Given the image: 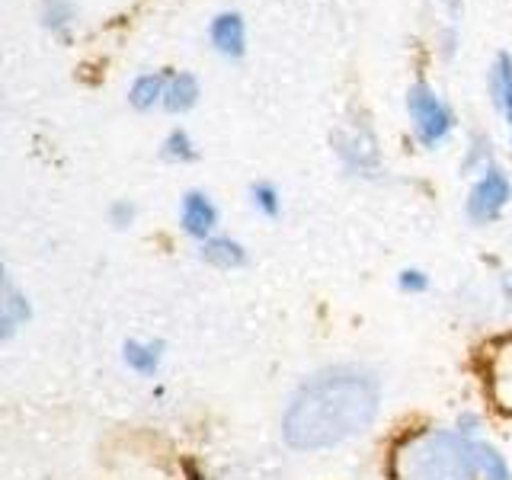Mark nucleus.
Returning a JSON list of instances; mask_svg holds the SVG:
<instances>
[{
	"label": "nucleus",
	"instance_id": "nucleus-12",
	"mask_svg": "<svg viewBox=\"0 0 512 480\" xmlns=\"http://www.w3.org/2000/svg\"><path fill=\"white\" fill-rule=\"evenodd\" d=\"M474 439V458H477V471L480 480H512V464L503 455V448L496 445L487 432H480Z\"/></svg>",
	"mask_w": 512,
	"mask_h": 480
},
{
	"label": "nucleus",
	"instance_id": "nucleus-4",
	"mask_svg": "<svg viewBox=\"0 0 512 480\" xmlns=\"http://www.w3.org/2000/svg\"><path fill=\"white\" fill-rule=\"evenodd\" d=\"M333 151L340 157L346 173L362 176V180H375L381 173V148L372 132V125L365 119H352L336 128L333 135Z\"/></svg>",
	"mask_w": 512,
	"mask_h": 480
},
{
	"label": "nucleus",
	"instance_id": "nucleus-6",
	"mask_svg": "<svg viewBox=\"0 0 512 480\" xmlns=\"http://www.w3.org/2000/svg\"><path fill=\"white\" fill-rule=\"evenodd\" d=\"M218 224H221V212L208 192L189 189L180 199V228L186 237L196 240V244H205L208 237H215Z\"/></svg>",
	"mask_w": 512,
	"mask_h": 480
},
{
	"label": "nucleus",
	"instance_id": "nucleus-2",
	"mask_svg": "<svg viewBox=\"0 0 512 480\" xmlns=\"http://www.w3.org/2000/svg\"><path fill=\"white\" fill-rule=\"evenodd\" d=\"M394 480H480L474 439L455 426H429L404 436L391 458Z\"/></svg>",
	"mask_w": 512,
	"mask_h": 480
},
{
	"label": "nucleus",
	"instance_id": "nucleus-23",
	"mask_svg": "<svg viewBox=\"0 0 512 480\" xmlns=\"http://www.w3.org/2000/svg\"><path fill=\"white\" fill-rule=\"evenodd\" d=\"M448 4H455V0H448Z\"/></svg>",
	"mask_w": 512,
	"mask_h": 480
},
{
	"label": "nucleus",
	"instance_id": "nucleus-20",
	"mask_svg": "<svg viewBox=\"0 0 512 480\" xmlns=\"http://www.w3.org/2000/svg\"><path fill=\"white\" fill-rule=\"evenodd\" d=\"M429 285H432V279H429V272H426V269L407 266V269H400V272H397V288H400L404 295H410V298L426 295V292H429Z\"/></svg>",
	"mask_w": 512,
	"mask_h": 480
},
{
	"label": "nucleus",
	"instance_id": "nucleus-14",
	"mask_svg": "<svg viewBox=\"0 0 512 480\" xmlns=\"http://www.w3.org/2000/svg\"><path fill=\"white\" fill-rule=\"evenodd\" d=\"M490 391L496 404L506 413H512V343L496 352L493 368H490Z\"/></svg>",
	"mask_w": 512,
	"mask_h": 480
},
{
	"label": "nucleus",
	"instance_id": "nucleus-3",
	"mask_svg": "<svg viewBox=\"0 0 512 480\" xmlns=\"http://www.w3.org/2000/svg\"><path fill=\"white\" fill-rule=\"evenodd\" d=\"M407 116L413 125V135L423 148H439L455 132V112L442 96L423 80L407 90Z\"/></svg>",
	"mask_w": 512,
	"mask_h": 480
},
{
	"label": "nucleus",
	"instance_id": "nucleus-11",
	"mask_svg": "<svg viewBox=\"0 0 512 480\" xmlns=\"http://www.w3.org/2000/svg\"><path fill=\"white\" fill-rule=\"evenodd\" d=\"M202 87H199V77L189 74V71H176L167 74V90H164V109L173 112V116H183L192 106L199 103Z\"/></svg>",
	"mask_w": 512,
	"mask_h": 480
},
{
	"label": "nucleus",
	"instance_id": "nucleus-19",
	"mask_svg": "<svg viewBox=\"0 0 512 480\" xmlns=\"http://www.w3.org/2000/svg\"><path fill=\"white\" fill-rule=\"evenodd\" d=\"M250 205L260 212L263 218L276 221L282 215V192L272 183H253L250 186Z\"/></svg>",
	"mask_w": 512,
	"mask_h": 480
},
{
	"label": "nucleus",
	"instance_id": "nucleus-17",
	"mask_svg": "<svg viewBox=\"0 0 512 480\" xmlns=\"http://www.w3.org/2000/svg\"><path fill=\"white\" fill-rule=\"evenodd\" d=\"M160 157H164L167 164H192V160L199 157V148L186 128H173V132L160 141Z\"/></svg>",
	"mask_w": 512,
	"mask_h": 480
},
{
	"label": "nucleus",
	"instance_id": "nucleus-9",
	"mask_svg": "<svg viewBox=\"0 0 512 480\" xmlns=\"http://www.w3.org/2000/svg\"><path fill=\"white\" fill-rule=\"evenodd\" d=\"M122 362L138 378H157L167 362V346L154 336H132V340L122 343Z\"/></svg>",
	"mask_w": 512,
	"mask_h": 480
},
{
	"label": "nucleus",
	"instance_id": "nucleus-5",
	"mask_svg": "<svg viewBox=\"0 0 512 480\" xmlns=\"http://www.w3.org/2000/svg\"><path fill=\"white\" fill-rule=\"evenodd\" d=\"M512 202V183L503 167H490L480 176H474V183L464 199V215L471 224H493L506 212V205Z\"/></svg>",
	"mask_w": 512,
	"mask_h": 480
},
{
	"label": "nucleus",
	"instance_id": "nucleus-10",
	"mask_svg": "<svg viewBox=\"0 0 512 480\" xmlns=\"http://www.w3.org/2000/svg\"><path fill=\"white\" fill-rule=\"evenodd\" d=\"M199 256H202V263H208L212 269H221V272H234L240 266H247V247L228 234L208 237L205 244H199Z\"/></svg>",
	"mask_w": 512,
	"mask_h": 480
},
{
	"label": "nucleus",
	"instance_id": "nucleus-15",
	"mask_svg": "<svg viewBox=\"0 0 512 480\" xmlns=\"http://www.w3.org/2000/svg\"><path fill=\"white\" fill-rule=\"evenodd\" d=\"M496 167L493 164V141L490 135L484 132H474L468 138V148H464V157H461V170L468 173V176H480L484 170Z\"/></svg>",
	"mask_w": 512,
	"mask_h": 480
},
{
	"label": "nucleus",
	"instance_id": "nucleus-8",
	"mask_svg": "<svg viewBox=\"0 0 512 480\" xmlns=\"http://www.w3.org/2000/svg\"><path fill=\"white\" fill-rule=\"evenodd\" d=\"M29 320H32L29 295L10 276H4V282H0V340L10 343L16 333H23L29 327Z\"/></svg>",
	"mask_w": 512,
	"mask_h": 480
},
{
	"label": "nucleus",
	"instance_id": "nucleus-13",
	"mask_svg": "<svg viewBox=\"0 0 512 480\" xmlns=\"http://www.w3.org/2000/svg\"><path fill=\"white\" fill-rule=\"evenodd\" d=\"M164 90H167V74H141L135 84L128 87V103L138 112H148L154 106H164Z\"/></svg>",
	"mask_w": 512,
	"mask_h": 480
},
{
	"label": "nucleus",
	"instance_id": "nucleus-1",
	"mask_svg": "<svg viewBox=\"0 0 512 480\" xmlns=\"http://www.w3.org/2000/svg\"><path fill=\"white\" fill-rule=\"evenodd\" d=\"M381 410V381L365 365H330L298 384L282 410V439L298 452H327L365 436Z\"/></svg>",
	"mask_w": 512,
	"mask_h": 480
},
{
	"label": "nucleus",
	"instance_id": "nucleus-21",
	"mask_svg": "<svg viewBox=\"0 0 512 480\" xmlns=\"http://www.w3.org/2000/svg\"><path fill=\"white\" fill-rule=\"evenodd\" d=\"M135 218H138V208L128 199H116L109 205V224H112V228H119V231L132 228Z\"/></svg>",
	"mask_w": 512,
	"mask_h": 480
},
{
	"label": "nucleus",
	"instance_id": "nucleus-16",
	"mask_svg": "<svg viewBox=\"0 0 512 480\" xmlns=\"http://www.w3.org/2000/svg\"><path fill=\"white\" fill-rule=\"evenodd\" d=\"M42 26L52 32V36H68L71 26L77 23V10L71 0H42Z\"/></svg>",
	"mask_w": 512,
	"mask_h": 480
},
{
	"label": "nucleus",
	"instance_id": "nucleus-18",
	"mask_svg": "<svg viewBox=\"0 0 512 480\" xmlns=\"http://www.w3.org/2000/svg\"><path fill=\"white\" fill-rule=\"evenodd\" d=\"M487 84H490V96H493L496 109H500L503 96L512 90V55L509 52H500V55L493 58L490 74H487Z\"/></svg>",
	"mask_w": 512,
	"mask_h": 480
},
{
	"label": "nucleus",
	"instance_id": "nucleus-22",
	"mask_svg": "<svg viewBox=\"0 0 512 480\" xmlns=\"http://www.w3.org/2000/svg\"><path fill=\"white\" fill-rule=\"evenodd\" d=\"M506 122H509V148H512V116H506Z\"/></svg>",
	"mask_w": 512,
	"mask_h": 480
},
{
	"label": "nucleus",
	"instance_id": "nucleus-7",
	"mask_svg": "<svg viewBox=\"0 0 512 480\" xmlns=\"http://www.w3.org/2000/svg\"><path fill=\"white\" fill-rule=\"evenodd\" d=\"M208 42L221 58H244L247 52V23L237 10H221L208 23Z\"/></svg>",
	"mask_w": 512,
	"mask_h": 480
}]
</instances>
